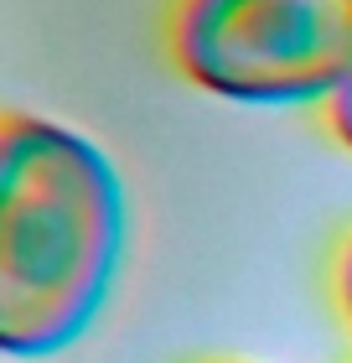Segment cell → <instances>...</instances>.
<instances>
[{
	"label": "cell",
	"mask_w": 352,
	"mask_h": 363,
	"mask_svg": "<svg viewBox=\"0 0 352 363\" xmlns=\"http://www.w3.org/2000/svg\"><path fill=\"white\" fill-rule=\"evenodd\" d=\"M125 187L68 125L11 114L0 130V348L47 358L83 337L120 275Z\"/></svg>",
	"instance_id": "obj_1"
},
{
	"label": "cell",
	"mask_w": 352,
	"mask_h": 363,
	"mask_svg": "<svg viewBox=\"0 0 352 363\" xmlns=\"http://www.w3.org/2000/svg\"><path fill=\"white\" fill-rule=\"evenodd\" d=\"M166 52L233 104H311L352 78V0H171Z\"/></svg>",
	"instance_id": "obj_2"
},
{
	"label": "cell",
	"mask_w": 352,
	"mask_h": 363,
	"mask_svg": "<svg viewBox=\"0 0 352 363\" xmlns=\"http://www.w3.org/2000/svg\"><path fill=\"white\" fill-rule=\"evenodd\" d=\"M327 120H331V130H337V140L352 151V78L327 99Z\"/></svg>",
	"instance_id": "obj_3"
},
{
	"label": "cell",
	"mask_w": 352,
	"mask_h": 363,
	"mask_svg": "<svg viewBox=\"0 0 352 363\" xmlns=\"http://www.w3.org/2000/svg\"><path fill=\"white\" fill-rule=\"evenodd\" d=\"M331 291H337V306H342V317L352 327V239L342 244V255H337V280H331Z\"/></svg>",
	"instance_id": "obj_4"
}]
</instances>
